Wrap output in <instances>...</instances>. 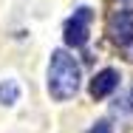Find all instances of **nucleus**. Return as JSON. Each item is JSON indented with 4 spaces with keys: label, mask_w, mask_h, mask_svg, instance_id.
<instances>
[{
    "label": "nucleus",
    "mask_w": 133,
    "mask_h": 133,
    "mask_svg": "<svg viewBox=\"0 0 133 133\" xmlns=\"http://www.w3.org/2000/svg\"><path fill=\"white\" fill-rule=\"evenodd\" d=\"M79 62L65 51V48H57L51 51L48 59V94H51L54 102H68L77 96L79 91Z\"/></svg>",
    "instance_id": "1"
},
{
    "label": "nucleus",
    "mask_w": 133,
    "mask_h": 133,
    "mask_svg": "<svg viewBox=\"0 0 133 133\" xmlns=\"http://www.w3.org/2000/svg\"><path fill=\"white\" fill-rule=\"evenodd\" d=\"M91 23H94V9H91V6H79V9L68 17V23H65V45L82 48V45L88 43Z\"/></svg>",
    "instance_id": "2"
},
{
    "label": "nucleus",
    "mask_w": 133,
    "mask_h": 133,
    "mask_svg": "<svg viewBox=\"0 0 133 133\" xmlns=\"http://www.w3.org/2000/svg\"><path fill=\"white\" fill-rule=\"evenodd\" d=\"M108 34L113 37V43L130 45L133 43V9H119V11H113L110 20H108Z\"/></svg>",
    "instance_id": "3"
},
{
    "label": "nucleus",
    "mask_w": 133,
    "mask_h": 133,
    "mask_svg": "<svg viewBox=\"0 0 133 133\" xmlns=\"http://www.w3.org/2000/svg\"><path fill=\"white\" fill-rule=\"evenodd\" d=\"M119 82H122V77H119L116 68H102V71L91 79V96H94V99H105V96H110V94L119 88Z\"/></svg>",
    "instance_id": "4"
},
{
    "label": "nucleus",
    "mask_w": 133,
    "mask_h": 133,
    "mask_svg": "<svg viewBox=\"0 0 133 133\" xmlns=\"http://www.w3.org/2000/svg\"><path fill=\"white\" fill-rule=\"evenodd\" d=\"M20 102V82L11 79V77H6V79L0 82V105H17Z\"/></svg>",
    "instance_id": "5"
},
{
    "label": "nucleus",
    "mask_w": 133,
    "mask_h": 133,
    "mask_svg": "<svg viewBox=\"0 0 133 133\" xmlns=\"http://www.w3.org/2000/svg\"><path fill=\"white\" fill-rule=\"evenodd\" d=\"M88 133H113V128H110V122L99 119V122H94V125L88 128Z\"/></svg>",
    "instance_id": "6"
},
{
    "label": "nucleus",
    "mask_w": 133,
    "mask_h": 133,
    "mask_svg": "<svg viewBox=\"0 0 133 133\" xmlns=\"http://www.w3.org/2000/svg\"><path fill=\"white\" fill-rule=\"evenodd\" d=\"M128 54H130V59H133V43H130V45H128Z\"/></svg>",
    "instance_id": "7"
},
{
    "label": "nucleus",
    "mask_w": 133,
    "mask_h": 133,
    "mask_svg": "<svg viewBox=\"0 0 133 133\" xmlns=\"http://www.w3.org/2000/svg\"><path fill=\"white\" fill-rule=\"evenodd\" d=\"M128 102H130V110H133V91H130V99H128Z\"/></svg>",
    "instance_id": "8"
},
{
    "label": "nucleus",
    "mask_w": 133,
    "mask_h": 133,
    "mask_svg": "<svg viewBox=\"0 0 133 133\" xmlns=\"http://www.w3.org/2000/svg\"><path fill=\"white\" fill-rule=\"evenodd\" d=\"M125 3H133V0H125Z\"/></svg>",
    "instance_id": "9"
}]
</instances>
